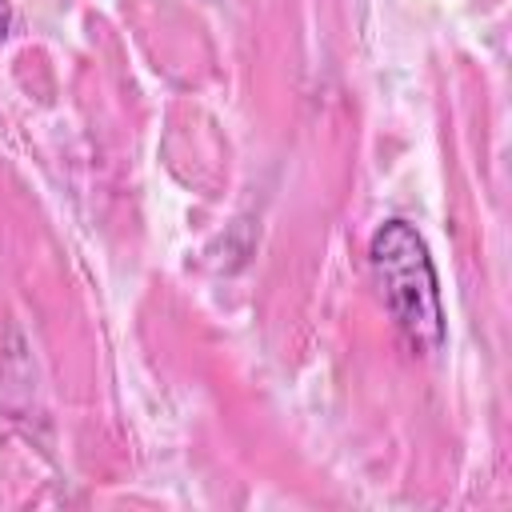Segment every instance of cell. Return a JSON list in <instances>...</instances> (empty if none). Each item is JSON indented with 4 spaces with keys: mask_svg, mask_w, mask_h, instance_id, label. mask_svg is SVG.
I'll use <instances>...</instances> for the list:
<instances>
[{
    "mask_svg": "<svg viewBox=\"0 0 512 512\" xmlns=\"http://www.w3.org/2000/svg\"><path fill=\"white\" fill-rule=\"evenodd\" d=\"M368 256L400 336L416 352H436L444 344V308L436 268L420 232L408 220H384L372 236Z\"/></svg>",
    "mask_w": 512,
    "mask_h": 512,
    "instance_id": "6da1fadb",
    "label": "cell"
},
{
    "mask_svg": "<svg viewBox=\"0 0 512 512\" xmlns=\"http://www.w3.org/2000/svg\"><path fill=\"white\" fill-rule=\"evenodd\" d=\"M8 20H12V8H8V0H0V44L8 36Z\"/></svg>",
    "mask_w": 512,
    "mask_h": 512,
    "instance_id": "7a4b0ae2",
    "label": "cell"
}]
</instances>
